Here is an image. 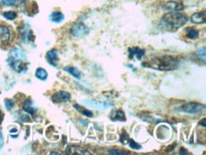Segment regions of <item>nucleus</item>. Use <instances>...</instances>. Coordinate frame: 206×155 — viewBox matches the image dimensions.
Here are the masks:
<instances>
[{"label":"nucleus","instance_id":"nucleus-1","mask_svg":"<svg viewBox=\"0 0 206 155\" xmlns=\"http://www.w3.org/2000/svg\"><path fill=\"white\" fill-rule=\"evenodd\" d=\"M187 21H188L187 15L179 11H171L161 17V27L168 31H177L178 29L184 26Z\"/></svg>","mask_w":206,"mask_h":155},{"label":"nucleus","instance_id":"nucleus-2","mask_svg":"<svg viewBox=\"0 0 206 155\" xmlns=\"http://www.w3.org/2000/svg\"><path fill=\"white\" fill-rule=\"evenodd\" d=\"M8 63L10 67L17 73H26L28 70L27 56L20 48H14L10 51Z\"/></svg>","mask_w":206,"mask_h":155},{"label":"nucleus","instance_id":"nucleus-3","mask_svg":"<svg viewBox=\"0 0 206 155\" xmlns=\"http://www.w3.org/2000/svg\"><path fill=\"white\" fill-rule=\"evenodd\" d=\"M143 66H147L159 70H173L178 68L179 60L174 56L163 55L161 57L154 58L148 63H143Z\"/></svg>","mask_w":206,"mask_h":155},{"label":"nucleus","instance_id":"nucleus-4","mask_svg":"<svg viewBox=\"0 0 206 155\" xmlns=\"http://www.w3.org/2000/svg\"><path fill=\"white\" fill-rule=\"evenodd\" d=\"M69 33L75 38H82L88 34V28L82 22H76L69 29Z\"/></svg>","mask_w":206,"mask_h":155},{"label":"nucleus","instance_id":"nucleus-5","mask_svg":"<svg viewBox=\"0 0 206 155\" xmlns=\"http://www.w3.org/2000/svg\"><path fill=\"white\" fill-rule=\"evenodd\" d=\"M181 110L186 113H189V114H201V112L205 111V106L190 102L181 107Z\"/></svg>","mask_w":206,"mask_h":155},{"label":"nucleus","instance_id":"nucleus-6","mask_svg":"<svg viewBox=\"0 0 206 155\" xmlns=\"http://www.w3.org/2000/svg\"><path fill=\"white\" fill-rule=\"evenodd\" d=\"M51 100L54 103H66L70 100V94L68 91H60L54 93L51 96Z\"/></svg>","mask_w":206,"mask_h":155},{"label":"nucleus","instance_id":"nucleus-7","mask_svg":"<svg viewBox=\"0 0 206 155\" xmlns=\"http://www.w3.org/2000/svg\"><path fill=\"white\" fill-rule=\"evenodd\" d=\"M11 39V32L6 26H0V44L6 45Z\"/></svg>","mask_w":206,"mask_h":155},{"label":"nucleus","instance_id":"nucleus-8","mask_svg":"<svg viewBox=\"0 0 206 155\" xmlns=\"http://www.w3.org/2000/svg\"><path fill=\"white\" fill-rule=\"evenodd\" d=\"M46 58L48 62V64H51L53 67H57L58 65V51L56 50H51L47 52Z\"/></svg>","mask_w":206,"mask_h":155},{"label":"nucleus","instance_id":"nucleus-9","mask_svg":"<svg viewBox=\"0 0 206 155\" xmlns=\"http://www.w3.org/2000/svg\"><path fill=\"white\" fill-rule=\"evenodd\" d=\"M110 119L112 121H122L125 122L126 120V117L125 112L122 110H114L110 113Z\"/></svg>","mask_w":206,"mask_h":155},{"label":"nucleus","instance_id":"nucleus-10","mask_svg":"<svg viewBox=\"0 0 206 155\" xmlns=\"http://www.w3.org/2000/svg\"><path fill=\"white\" fill-rule=\"evenodd\" d=\"M165 9L171 11H180L184 9V5L180 2H175V1H169L164 5Z\"/></svg>","mask_w":206,"mask_h":155},{"label":"nucleus","instance_id":"nucleus-11","mask_svg":"<svg viewBox=\"0 0 206 155\" xmlns=\"http://www.w3.org/2000/svg\"><path fill=\"white\" fill-rule=\"evenodd\" d=\"M23 110L25 112L29 113L31 115H34L36 113V108L33 106V102L32 99H27L23 104Z\"/></svg>","mask_w":206,"mask_h":155},{"label":"nucleus","instance_id":"nucleus-12","mask_svg":"<svg viewBox=\"0 0 206 155\" xmlns=\"http://www.w3.org/2000/svg\"><path fill=\"white\" fill-rule=\"evenodd\" d=\"M20 32H21V38L24 42H32V41L34 40L32 29L29 28L27 29L26 27H24L23 29H21Z\"/></svg>","mask_w":206,"mask_h":155},{"label":"nucleus","instance_id":"nucleus-13","mask_svg":"<svg viewBox=\"0 0 206 155\" xmlns=\"http://www.w3.org/2000/svg\"><path fill=\"white\" fill-rule=\"evenodd\" d=\"M128 51H129V57L130 58H133V57L136 56L138 60H141L142 57L144 55V53H145L144 50L140 49V48H138V47L130 48V49H128Z\"/></svg>","mask_w":206,"mask_h":155},{"label":"nucleus","instance_id":"nucleus-14","mask_svg":"<svg viewBox=\"0 0 206 155\" xmlns=\"http://www.w3.org/2000/svg\"><path fill=\"white\" fill-rule=\"evenodd\" d=\"M66 154H90L88 150L76 146H69L66 150Z\"/></svg>","mask_w":206,"mask_h":155},{"label":"nucleus","instance_id":"nucleus-15","mask_svg":"<svg viewBox=\"0 0 206 155\" xmlns=\"http://www.w3.org/2000/svg\"><path fill=\"white\" fill-rule=\"evenodd\" d=\"M191 20L193 23H196V24H204L206 21L205 11H202L201 13L194 14L191 17Z\"/></svg>","mask_w":206,"mask_h":155},{"label":"nucleus","instance_id":"nucleus-16","mask_svg":"<svg viewBox=\"0 0 206 155\" xmlns=\"http://www.w3.org/2000/svg\"><path fill=\"white\" fill-rule=\"evenodd\" d=\"M64 70L68 71L69 73H70L73 77H75V78L77 79H80L82 77V73L81 71L78 70L77 68H74V67H66L64 68Z\"/></svg>","mask_w":206,"mask_h":155},{"label":"nucleus","instance_id":"nucleus-17","mask_svg":"<svg viewBox=\"0 0 206 155\" xmlns=\"http://www.w3.org/2000/svg\"><path fill=\"white\" fill-rule=\"evenodd\" d=\"M35 76H36V78H38L39 80L45 81L48 78V73H47L46 70L42 69V68H39V69L36 70V71H35Z\"/></svg>","mask_w":206,"mask_h":155},{"label":"nucleus","instance_id":"nucleus-18","mask_svg":"<svg viewBox=\"0 0 206 155\" xmlns=\"http://www.w3.org/2000/svg\"><path fill=\"white\" fill-rule=\"evenodd\" d=\"M51 20L54 23H60L61 21L64 20V14L62 13H59V11H54V13H52L51 14Z\"/></svg>","mask_w":206,"mask_h":155},{"label":"nucleus","instance_id":"nucleus-19","mask_svg":"<svg viewBox=\"0 0 206 155\" xmlns=\"http://www.w3.org/2000/svg\"><path fill=\"white\" fill-rule=\"evenodd\" d=\"M74 108H75L78 111H79L80 113H82L83 115H85V116L89 117V118L93 117V113H92V111H90V110H87V109H85V108H83V107H81V106H79V105L75 104V105H74Z\"/></svg>","mask_w":206,"mask_h":155},{"label":"nucleus","instance_id":"nucleus-20","mask_svg":"<svg viewBox=\"0 0 206 155\" xmlns=\"http://www.w3.org/2000/svg\"><path fill=\"white\" fill-rule=\"evenodd\" d=\"M186 33H187V37L190 38V39H196L198 36V32L193 28H187Z\"/></svg>","mask_w":206,"mask_h":155},{"label":"nucleus","instance_id":"nucleus-21","mask_svg":"<svg viewBox=\"0 0 206 155\" xmlns=\"http://www.w3.org/2000/svg\"><path fill=\"white\" fill-rule=\"evenodd\" d=\"M3 16L5 17V18H7L8 20H14L17 17V14H16L15 11H6V13H4Z\"/></svg>","mask_w":206,"mask_h":155},{"label":"nucleus","instance_id":"nucleus-22","mask_svg":"<svg viewBox=\"0 0 206 155\" xmlns=\"http://www.w3.org/2000/svg\"><path fill=\"white\" fill-rule=\"evenodd\" d=\"M18 0H0V5L2 6H14L17 3Z\"/></svg>","mask_w":206,"mask_h":155},{"label":"nucleus","instance_id":"nucleus-23","mask_svg":"<svg viewBox=\"0 0 206 155\" xmlns=\"http://www.w3.org/2000/svg\"><path fill=\"white\" fill-rule=\"evenodd\" d=\"M5 105H6V109L8 110H11V109H14V100H11V99H7L5 101Z\"/></svg>","mask_w":206,"mask_h":155},{"label":"nucleus","instance_id":"nucleus-24","mask_svg":"<svg viewBox=\"0 0 206 155\" xmlns=\"http://www.w3.org/2000/svg\"><path fill=\"white\" fill-rule=\"evenodd\" d=\"M128 143H129V147L131 148H133V150H141L142 147L141 145H139L137 144V143L135 141H133V140H128Z\"/></svg>","mask_w":206,"mask_h":155},{"label":"nucleus","instance_id":"nucleus-25","mask_svg":"<svg viewBox=\"0 0 206 155\" xmlns=\"http://www.w3.org/2000/svg\"><path fill=\"white\" fill-rule=\"evenodd\" d=\"M197 55L199 57V59H202V61H205V48H202V49H199L197 51Z\"/></svg>","mask_w":206,"mask_h":155},{"label":"nucleus","instance_id":"nucleus-26","mask_svg":"<svg viewBox=\"0 0 206 155\" xmlns=\"http://www.w3.org/2000/svg\"><path fill=\"white\" fill-rule=\"evenodd\" d=\"M20 116V121L21 122H29L31 121V118H29V115H27L26 113H22V114H19Z\"/></svg>","mask_w":206,"mask_h":155},{"label":"nucleus","instance_id":"nucleus-27","mask_svg":"<svg viewBox=\"0 0 206 155\" xmlns=\"http://www.w3.org/2000/svg\"><path fill=\"white\" fill-rule=\"evenodd\" d=\"M108 153L109 154H114V155H125V154H128L127 152L125 151H123V150H111L108 151Z\"/></svg>","mask_w":206,"mask_h":155},{"label":"nucleus","instance_id":"nucleus-28","mask_svg":"<svg viewBox=\"0 0 206 155\" xmlns=\"http://www.w3.org/2000/svg\"><path fill=\"white\" fill-rule=\"evenodd\" d=\"M129 138H128V135H127L126 133H124L122 134V136H121V142L124 143V144H126L127 142H128Z\"/></svg>","mask_w":206,"mask_h":155},{"label":"nucleus","instance_id":"nucleus-29","mask_svg":"<svg viewBox=\"0 0 206 155\" xmlns=\"http://www.w3.org/2000/svg\"><path fill=\"white\" fill-rule=\"evenodd\" d=\"M3 145H4V139H3V135H2V132H0V150H1V148H2Z\"/></svg>","mask_w":206,"mask_h":155},{"label":"nucleus","instance_id":"nucleus-30","mask_svg":"<svg viewBox=\"0 0 206 155\" xmlns=\"http://www.w3.org/2000/svg\"><path fill=\"white\" fill-rule=\"evenodd\" d=\"M188 152H187V150H183V148H181V151L180 152V154H187Z\"/></svg>","mask_w":206,"mask_h":155},{"label":"nucleus","instance_id":"nucleus-31","mask_svg":"<svg viewBox=\"0 0 206 155\" xmlns=\"http://www.w3.org/2000/svg\"><path fill=\"white\" fill-rule=\"evenodd\" d=\"M2 118H3V114H2L1 110H0V123H1V121H2Z\"/></svg>","mask_w":206,"mask_h":155},{"label":"nucleus","instance_id":"nucleus-32","mask_svg":"<svg viewBox=\"0 0 206 155\" xmlns=\"http://www.w3.org/2000/svg\"><path fill=\"white\" fill-rule=\"evenodd\" d=\"M205 121H206V120H205V119H203V120H202V126H203L204 128L206 127V124H205Z\"/></svg>","mask_w":206,"mask_h":155},{"label":"nucleus","instance_id":"nucleus-33","mask_svg":"<svg viewBox=\"0 0 206 155\" xmlns=\"http://www.w3.org/2000/svg\"><path fill=\"white\" fill-rule=\"evenodd\" d=\"M51 154H60V153H58V152H51Z\"/></svg>","mask_w":206,"mask_h":155}]
</instances>
